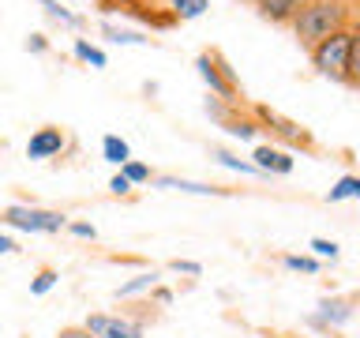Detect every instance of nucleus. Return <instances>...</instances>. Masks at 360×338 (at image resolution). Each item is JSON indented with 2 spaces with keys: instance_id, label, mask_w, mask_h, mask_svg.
Returning <instances> with one entry per match:
<instances>
[{
  "instance_id": "nucleus-27",
  "label": "nucleus",
  "mask_w": 360,
  "mask_h": 338,
  "mask_svg": "<svg viewBox=\"0 0 360 338\" xmlns=\"http://www.w3.org/2000/svg\"><path fill=\"white\" fill-rule=\"evenodd\" d=\"M173 270H184V275H202V267L191 263V259H173Z\"/></svg>"
},
{
  "instance_id": "nucleus-25",
  "label": "nucleus",
  "mask_w": 360,
  "mask_h": 338,
  "mask_svg": "<svg viewBox=\"0 0 360 338\" xmlns=\"http://www.w3.org/2000/svg\"><path fill=\"white\" fill-rule=\"evenodd\" d=\"M64 230H72L75 237H90V241H94V237H98V233H94V225H86V222H68Z\"/></svg>"
},
{
  "instance_id": "nucleus-20",
  "label": "nucleus",
  "mask_w": 360,
  "mask_h": 338,
  "mask_svg": "<svg viewBox=\"0 0 360 338\" xmlns=\"http://www.w3.org/2000/svg\"><path fill=\"white\" fill-rule=\"evenodd\" d=\"M154 282H158V275H154V270H150V275H139V278L124 282V286L117 289V297H131V293H139V289H154Z\"/></svg>"
},
{
  "instance_id": "nucleus-26",
  "label": "nucleus",
  "mask_w": 360,
  "mask_h": 338,
  "mask_svg": "<svg viewBox=\"0 0 360 338\" xmlns=\"http://www.w3.org/2000/svg\"><path fill=\"white\" fill-rule=\"evenodd\" d=\"M27 49H30V53H45V49H49L45 34H30V38H27Z\"/></svg>"
},
{
  "instance_id": "nucleus-12",
  "label": "nucleus",
  "mask_w": 360,
  "mask_h": 338,
  "mask_svg": "<svg viewBox=\"0 0 360 338\" xmlns=\"http://www.w3.org/2000/svg\"><path fill=\"white\" fill-rule=\"evenodd\" d=\"M169 11H173V19H176V23L199 19L202 11H207V0H169Z\"/></svg>"
},
{
  "instance_id": "nucleus-23",
  "label": "nucleus",
  "mask_w": 360,
  "mask_h": 338,
  "mask_svg": "<svg viewBox=\"0 0 360 338\" xmlns=\"http://www.w3.org/2000/svg\"><path fill=\"white\" fill-rule=\"evenodd\" d=\"M311 252L319 256V259H338V244H334V241H323V237H315V241H311Z\"/></svg>"
},
{
  "instance_id": "nucleus-4",
  "label": "nucleus",
  "mask_w": 360,
  "mask_h": 338,
  "mask_svg": "<svg viewBox=\"0 0 360 338\" xmlns=\"http://www.w3.org/2000/svg\"><path fill=\"white\" fill-rule=\"evenodd\" d=\"M252 117L259 124V132H266L270 139H278V143H285L281 151H315V135L308 128H300L297 120H289V117H281L278 109H270V106H252Z\"/></svg>"
},
{
  "instance_id": "nucleus-2",
  "label": "nucleus",
  "mask_w": 360,
  "mask_h": 338,
  "mask_svg": "<svg viewBox=\"0 0 360 338\" xmlns=\"http://www.w3.org/2000/svg\"><path fill=\"white\" fill-rule=\"evenodd\" d=\"M349 23H356V4L353 0H308V4L300 8V15L289 23V30L304 49H311L315 42H323L326 34L342 30V27H349Z\"/></svg>"
},
{
  "instance_id": "nucleus-13",
  "label": "nucleus",
  "mask_w": 360,
  "mask_h": 338,
  "mask_svg": "<svg viewBox=\"0 0 360 338\" xmlns=\"http://www.w3.org/2000/svg\"><path fill=\"white\" fill-rule=\"evenodd\" d=\"M101 154L109 158V162H117V165H124L131 158V151H128V143L120 139V135H105V139H101Z\"/></svg>"
},
{
  "instance_id": "nucleus-8",
  "label": "nucleus",
  "mask_w": 360,
  "mask_h": 338,
  "mask_svg": "<svg viewBox=\"0 0 360 338\" xmlns=\"http://www.w3.org/2000/svg\"><path fill=\"white\" fill-rule=\"evenodd\" d=\"M252 165H255L263 177H270V173L289 177V173H292V154H289V151H281V146H274V143H270V146H255Z\"/></svg>"
},
{
  "instance_id": "nucleus-21",
  "label": "nucleus",
  "mask_w": 360,
  "mask_h": 338,
  "mask_svg": "<svg viewBox=\"0 0 360 338\" xmlns=\"http://www.w3.org/2000/svg\"><path fill=\"white\" fill-rule=\"evenodd\" d=\"M120 177H128V184H143V180H150V169H146L143 162H131L128 158V162L120 165Z\"/></svg>"
},
{
  "instance_id": "nucleus-9",
  "label": "nucleus",
  "mask_w": 360,
  "mask_h": 338,
  "mask_svg": "<svg viewBox=\"0 0 360 338\" xmlns=\"http://www.w3.org/2000/svg\"><path fill=\"white\" fill-rule=\"evenodd\" d=\"M304 4H308V0H255V11H259V19L274 23V27H289V23L300 15Z\"/></svg>"
},
{
  "instance_id": "nucleus-24",
  "label": "nucleus",
  "mask_w": 360,
  "mask_h": 338,
  "mask_svg": "<svg viewBox=\"0 0 360 338\" xmlns=\"http://www.w3.org/2000/svg\"><path fill=\"white\" fill-rule=\"evenodd\" d=\"M109 192H112V196H128V192H131V184H128V177H120V173H117V177L109 180Z\"/></svg>"
},
{
  "instance_id": "nucleus-18",
  "label": "nucleus",
  "mask_w": 360,
  "mask_h": 338,
  "mask_svg": "<svg viewBox=\"0 0 360 338\" xmlns=\"http://www.w3.org/2000/svg\"><path fill=\"white\" fill-rule=\"evenodd\" d=\"M105 38L117 42V45H146V42H150V38H146V34H139V30H120V27H105Z\"/></svg>"
},
{
  "instance_id": "nucleus-16",
  "label": "nucleus",
  "mask_w": 360,
  "mask_h": 338,
  "mask_svg": "<svg viewBox=\"0 0 360 338\" xmlns=\"http://www.w3.org/2000/svg\"><path fill=\"white\" fill-rule=\"evenodd\" d=\"M214 162H221V165H229V169H240V173H252V177H263L259 169L252 165V162H244V158H236V154H229V151H221V146H214Z\"/></svg>"
},
{
  "instance_id": "nucleus-30",
  "label": "nucleus",
  "mask_w": 360,
  "mask_h": 338,
  "mask_svg": "<svg viewBox=\"0 0 360 338\" xmlns=\"http://www.w3.org/2000/svg\"><path fill=\"white\" fill-rule=\"evenodd\" d=\"M248 4H255V0H248Z\"/></svg>"
},
{
  "instance_id": "nucleus-1",
  "label": "nucleus",
  "mask_w": 360,
  "mask_h": 338,
  "mask_svg": "<svg viewBox=\"0 0 360 338\" xmlns=\"http://www.w3.org/2000/svg\"><path fill=\"white\" fill-rule=\"evenodd\" d=\"M356 45H360L356 23H349V27L334 30V34H326L323 42H315L311 49H308V53H311L315 72L326 75V79H334V83H342V87H349V90H356V87H360Z\"/></svg>"
},
{
  "instance_id": "nucleus-3",
  "label": "nucleus",
  "mask_w": 360,
  "mask_h": 338,
  "mask_svg": "<svg viewBox=\"0 0 360 338\" xmlns=\"http://www.w3.org/2000/svg\"><path fill=\"white\" fill-rule=\"evenodd\" d=\"M195 72L218 101H225V106H244V90H240V83H236L233 64L221 56V49H202L195 56Z\"/></svg>"
},
{
  "instance_id": "nucleus-22",
  "label": "nucleus",
  "mask_w": 360,
  "mask_h": 338,
  "mask_svg": "<svg viewBox=\"0 0 360 338\" xmlns=\"http://www.w3.org/2000/svg\"><path fill=\"white\" fill-rule=\"evenodd\" d=\"M285 267L289 270H304V275H315V270H319V263H315L311 256H285Z\"/></svg>"
},
{
  "instance_id": "nucleus-7",
  "label": "nucleus",
  "mask_w": 360,
  "mask_h": 338,
  "mask_svg": "<svg viewBox=\"0 0 360 338\" xmlns=\"http://www.w3.org/2000/svg\"><path fill=\"white\" fill-rule=\"evenodd\" d=\"M68 146V135L64 128H56V124H45V128H38L30 135L27 143V158H34V162H41V158H56Z\"/></svg>"
},
{
  "instance_id": "nucleus-29",
  "label": "nucleus",
  "mask_w": 360,
  "mask_h": 338,
  "mask_svg": "<svg viewBox=\"0 0 360 338\" xmlns=\"http://www.w3.org/2000/svg\"><path fill=\"white\" fill-rule=\"evenodd\" d=\"M15 241H11V237H4V233H0V256H8V252H15Z\"/></svg>"
},
{
  "instance_id": "nucleus-10",
  "label": "nucleus",
  "mask_w": 360,
  "mask_h": 338,
  "mask_svg": "<svg viewBox=\"0 0 360 338\" xmlns=\"http://www.w3.org/2000/svg\"><path fill=\"white\" fill-rule=\"evenodd\" d=\"M353 304H356V297H330V301L319 304V315H315V320H323V323H345L349 315H353Z\"/></svg>"
},
{
  "instance_id": "nucleus-17",
  "label": "nucleus",
  "mask_w": 360,
  "mask_h": 338,
  "mask_svg": "<svg viewBox=\"0 0 360 338\" xmlns=\"http://www.w3.org/2000/svg\"><path fill=\"white\" fill-rule=\"evenodd\" d=\"M75 56L83 64H94V68H105V53L98 49V45H90L86 38H75Z\"/></svg>"
},
{
  "instance_id": "nucleus-19",
  "label": "nucleus",
  "mask_w": 360,
  "mask_h": 338,
  "mask_svg": "<svg viewBox=\"0 0 360 338\" xmlns=\"http://www.w3.org/2000/svg\"><path fill=\"white\" fill-rule=\"evenodd\" d=\"M56 278H60V275H56L53 267H41V270H38V278L30 282V293H34V297H41V293H49V289L56 286Z\"/></svg>"
},
{
  "instance_id": "nucleus-6",
  "label": "nucleus",
  "mask_w": 360,
  "mask_h": 338,
  "mask_svg": "<svg viewBox=\"0 0 360 338\" xmlns=\"http://www.w3.org/2000/svg\"><path fill=\"white\" fill-rule=\"evenodd\" d=\"M83 331H90L94 338H143L146 323L131 320V315H109V312H94V315H86Z\"/></svg>"
},
{
  "instance_id": "nucleus-11",
  "label": "nucleus",
  "mask_w": 360,
  "mask_h": 338,
  "mask_svg": "<svg viewBox=\"0 0 360 338\" xmlns=\"http://www.w3.org/2000/svg\"><path fill=\"white\" fill-rule=\"evenodd\" d=\"M158 184H162V188H176V192H195V196H225V188L195 184V180H180V177H162Z\"/></svg>"
},
{
  "instance_id": "nucleus-28",
  "label": "nucleus",
  "mask_w": 360,
  "mask_h": 338,
  "mask_svg": "<svg viewBox=\"0 0 360 338\" xmlns=\"http://www.w3.org/2000/svg\"><path fill=\"white\" fill-rule=\"evenodd\" d=\"M56 338H94L90 331H83V327H60V334Z\"/></svg>"
},
{
  "instance_id": "nucleus-15",
  "label": "nucleus",
  "mask_w": 360,
  "mask_h": 338,
  "mask_svg": "<svg viewBox=\"0 0 360 338\" xmlns=\"http://www.w3.org/2000/svg\"><path fill=\"white\" fill-rule=\"evenodd\" d=\"M38 4L45 8V15H49V19H56V23H64V27H83V19H79L75 11L60 8V4H56V0H38Z\"/></svg>"
},
{
  "instance_id": "nucleus-5",
  "label": "nucleus",
  "mask_w": 360,
  "mask_h": 338,
  "mask_svg": "<svg viewBox=\"0 0 360 338\" xmlns=\"http://www.w3.org/2000/svg\"><path fill=\"white\" fill-rule=\"evenodd\" d=\"M0 222L11 225V230H27V233H60L68 225V214L41 211V207H4Z\"/></svg>"
},
{
  "instance_id": "nucleus-14",
  "label": "nucleus",
  "mask_w": 360,
  "mask_h": 338,
  "mask_svg": "<svg viewBox=\"0 0 360 338\" xmlns=\"http://www.w3.org/2000/svg\"><path fill=\"white\" fill-rule=\"evenodd\" d=\"M356 196H360V177L349 173V177H342V180H338V184L330 188V196H326V203H338V199H356Z\"/></svg>"
}]
</instances>
